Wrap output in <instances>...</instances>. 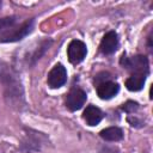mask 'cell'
<instances>
[{"instance_id": "cell-8", "label": "cell", "mask_w": 153, "mask_h": 153, "mask_svg": "<svg viewBox=\"0 0 153 153\" xmlns=\"http://www.w3.org/2000/svg\"><path fill=\"white\" fill-rule=\"evenodd\" d=\"M103 118V112L94 105H88L84 111V120L88 126H97Z\"/></svg>"}, {"instance_id": "cell-3", "label": "cell", "mask_w": 153, "mask_h": 153, "mask_svg": "<svg viewBox=\"0 0 153 153\" xmlns=\"http://www.w3.org/2000/svg\"><path fill=\"white\" fill-rule=\"evenodd\" d=\"M87 54V48L86 44L79 39H74L69 43L68 48H67V55H68V60L71 63H79L81 62L85 56Z\"/></svg>"}, {"instance_id": "cell-12", "label": "cell", "mask_w": 153, "mask_h": 153, "mask_svg": "<svg viewBox=\"0 0 153 153\" xmlns=\"http://www.w3.org/2000/svg\"><path fill=\"white\" fill-rule=\"evenodd\" d=\"M137 108H139L137 103H135V102H131V100L127 102V103L123 105V110H124L126 112H134L135 110H137Z\"/></svg>"}, {"instance_id": "cell-7", "label": "cell", "mask_w": 153, "mask_h": 153, "mask_svg": "<svg viewBox=\"0 0 153 153\" xmlns=\"http://www.w3.org/2000/svg\"><path fill=\"white\" fill-rule=\"evenodd\" d=\"M120 91V86L112 81H105L97 86V94L100 99H110L115 97Z\"/></svg>"}, {"instance_id": "cell-9", "label": "cell", "mask_w": 153, "mask_h": 153, "mask_svg": "<svg viewBox=\"0 0 153 153\" xmlns=\"http://www.w3.org/2000/svg\"><path fill=\"white\" fill-rule=\"evenodd\" d=\"M145 81H146V75L145 74H133L131 76H129L126 80V86L129 91L136 92V91H140L143 87Z\"/></svg>"}, {"instance_id": "cell-6", "label": "cell", "mask_w": 153, "mask_h": 153, "mask_svg": "<svg viewBox=\"0 0 153 153\" xmlns=\"http://www.w3.org/2000/svg\"><path fill=\"white\" fill-rule=\"evenodd\" d=\"M118 47V38H117V33L115 31H109L108 33H105V36L103 37L102 42H100V51L103 54H112L116 51Z\"/></svg>"}, {"instance_id": "cell-1", "label": "cell", "mask_w": 153, "mask_h": 153, "mask_svg": "<svg viewBox=\"0 0 153 153\" xmlns=\"http://www.w3.org/2000/svg\"><path fill=\"white\" fill-rule=\"evenodd\" d=\"M32 20H27L25 23H23L22 25L17 26V27H11L10 30H6L5 32H2L0 35V41L1 42H16L19 41L22 38H24L27 33L31 32L32 30Z\"/></svg>"}, {"instance_id": "cell-4", "label": "cell", "mask_w": 153, "mask_h": 153, "mask_svg": "<svg viewBox=\"0 0 153 153\" xmlns=\"http://www.w3.org/2000/svg\"><path fill=\"white\" fill-rule=\"evenodd\" d=\"M66 80H67V71L63 67V65H61V63H57L53 67V69L48 74V79H47L48 85L51 88L61 87L66 82Z\"/></svg>"}, {"instance_id": "cell-11", "label": "cell", "mask_w": 153, "mask_h": 153, "mask_svg": "<svg viewBox=\"0 0 153 153\" xmlns=\"http://www.w3.org/2000/svg\"><path fill=\"white\" fill-rule=\"evenodd\" d=\"M16 23V17H6L0 19V30H5L8 27H12V25Z\"/></svg>"}, {"instance_id": "cell-10", "label": "cell", "mask_w": 153, "mask_h": 153, "mask_svg": "<svg viewBox=\"0 0 153 153\" xmlns=\"http://www.w3.org/2000/svg\"><path fill=\"white\" fill-rule=\"evenodd\" d=\"M100 137L106 141H120L123 137V131L118 127H109L103 129L100 133Z\"/></svg>"}, {"instance_id": "cell-2", "label": "cell", "mask_w": 153, "mask_h": 153, "mask_svg": "<svg viewBox=\"0 0 153 153\" xmlns=\"http://www.w3.org/2000/svg\"><path fill=\"white\" fill-rule=\"evenodd\" d=\"M122 65L128 71L133 72L134 74H147L148 73V60L146 56L136 55L133 57H122Z\"/></svg>"}, {"instance_id": "cell-13", "label": "cell", "mask_w": 153, "mask_h": 153, "mask_svg": "<svg viewBox=\"0 0 153 153\" xmlns=\"http://www.w3.org/2000/svg\"><path fill=\"white\" fill-rule=\"evenodd\" d=\"M0 7H1V1H0Z\"/></svg>"}, {"instance_id": "cell-5", "label": "cell", "mask_w": 153, "mask_h": 153, "mask_svg": "<svg viewBox=\"0 0 153 153\" xmlns=\"http://www.w3.org/2000/svg\"><path fill=\"white\" fill-rule=\"evenodd\" d=\"M86 93L80 90V88H74L72 90L67 98H66V106L71 110V111H76L79 109L82 108V105L86 102Z\"/></svg>"}]
</instances>
